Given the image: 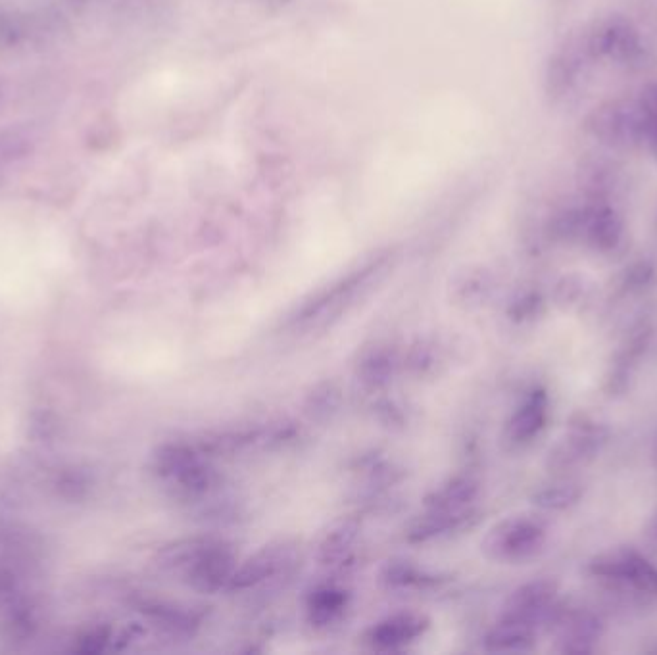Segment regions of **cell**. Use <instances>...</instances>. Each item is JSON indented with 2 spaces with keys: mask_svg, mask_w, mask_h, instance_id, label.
<instances>
[{
  "mask_svg": "<svg viewBox=\"0 0 657 655\" xmlns=\"http://www.w3.org/2000/svg\"><path fill=\"white\" fill-rule=\"evenodd\" d=\"M550 415V400L546 390H531L523 402L513 410L506 423V440L515 448L529 446L533 440L540 437L546 429Z\"/></svg>",
  "mask_w": 657,
  "mask_h": 655,
  "instance_id": "12",
  "label": "cell"
},
{
  "mask_svg": "<svg viewBox=\"0 0 657 655\" xmlns=\"http://www.w3.org/2000/svg\"><path fill=\"white\" fill-rule=\"evenodd\" d=\"M583 70V52L561 49L550 58L546 70V91L554 98L567 97L579 83Z\"/></svg>",
  "mask_w": 657,
  "mask_h": 655,
  "instance_id": "22",
  "label": "cell"
},
{
  "mask_svg": "<svg viewBox=\"0 0 657 655\" xmlns=\"http://www.w3.org/2000/svg\"><path fill=\"white\" fill-rule=\"evenodd\" d=\"M584 50L596 58L631 62L640 54V37L627 20L609 18L588 33Z\"/></svg>",
  "mask_w": 657,
  "mask_h": 655,
  "instance_id": "9",
  "label": "cell"
},
{
  "mask_svg": "<svg viewBox=\"0 0 657 655\" xmlns=\"http://www.w3.org/2000/svg\"><path fill=\"white\" fill-rule=\"evenodd\" d=\"M341 390L333 381H323L316 385L306 398V412L317 421L331 419L339 412L341 406Z\"/></svg>",
  "mask_w": 657,
  "mask_h": 655,
  "instance_id": "25",
  "label": "cell"
},
{
  "mask_svg": "<svg viewBox=\"0 0 657 655\" xmlns=\"http://www.w3.org/2000/svg\"><path fill=\"white\" fill-rule=\"evenodd\" d=\"M350 606V594L337 584H321L308 594L306 615L314 629H331L339 625Z\"/></svg>",
  "mask_w": 657,
  "mask_h": 655,
  "instance_id": "18",
  "label": "cell"
},
{
  "mask_svg": "<svg viewBox=\"0 0 657 655\" xmlns=\"http://www.w3.org/2000/svg\"><path fill=\"white\" fill-rule=\"evenodd\" d=\"M579 235L583 237L584 243L592 246L594 250L611 252L623 239V221L613 208L604 204L584 208L581 212Z\"/></svg>",
  "mask_w": 657,
  "mask_h": 655,
  "instance_id": "14",
  "label": "cell"
},
{
  "mask_svg": "<svg viewBox=\"0 0 657 655\" xmlns=\"http://www.w3.org/2000/svg\"><path fill=\"white\" fill-rule=\"evenodd\" d=\"M481 494V483L469 473H458L448 477L444 483L433 488L425 500V510L462 511L475 508Z\"/></svg>",
  "mask_w": 657,
  "mask_h": 655,
  "instance_id": "17",
  "label": "cell"
},
{
  "mask_svg": "<svg viewBox=\"0 0 657 655\" xmlns=\"http://www.w3.org/2000/svg\"><path fill=\"white\" fill-rule=\"evenodd\" d=\"M114 642L112 631L108 627H93L81 638V646L77 648L83 654H100Z\"/></svg>",
  "mask_w": 657,
  "mask_h": 655,
  "instance_id": "29",
  "label": "cell"
},
{
  "mask_svg": "<svg viewBox=\"0 0 657 655\" xmlns=\"http://www.w3.org/2000/svg\"><path fill=\"white\" fill-rule=\"evenodd\" d=\"M590 573L606 583L657 596V569L633 548H617L590 561Z\"/></svg>",
  "mask_w": 657,
  "mask_h": 655,
  "instance_id": "4",
  "label": "cell"
},
{
  "mask_svg": "<svg viewBox=\"0 0 657 655\" xmlns=\"http://www.w3.org/2000/svg\"><path fill=\"white\" fill-rule=\"evenodd\" d=\"M440 362H442L440 348L429 340H417L410 346L408 354L402 358V365L415 377L433 375Z\"/></svg>",
  "mask_w": 657,
  "mask_h": 655,
  "instance_id": "24",
  "label": "cell"
},
{
  "mask_svg": "<svg viewBox=\"0 0 657 655\" xmlns=\"http://www.w3.org/2000/svg\"><path fill=\"white\" fill-rule=\"evenodd\" d=\"M602 623L596 615L581 611L565 617L560 625V652L563 654H588L600 640Z\"/></svg>",
  "mask_w": 657,
  "mask_h": 655,
  "instance_id": "20",
  "label": "cell"
},
{
  "mask_svg": "<svg viewBox=\"0 0 657 655\" xmlns=\"http://www.w3.org/2000/svg\"><path fill=\"white\" fill-rule=\"evenodd\" d=\"M548 538V525L533 513H517L498 521L483 540L488 559L500 563H521L542 552Z\"/></svg>",
  "mask_w": 657,
  "mask_h": 655,
  "instance_id": "3",
  "label": "cell"
},
{
  "mask_svg": "<svg viewBox=\"0 0 657 655\" xmlns=\"http://www.w3.org/2000/svg\"><path fill=\"white\" fill-rule=\"evenodd\" d=\"M152 467L171 494L187 504H202L221 488L218 469L196 444L168 442L160 446Z\"/></svg>",
  "mask_w": 657,
  "mask_h": 655,
  "instance_id": "2",
  "label": "cell"
},
{
  "mask_svg": "<svg viewBox=\"0 0 657 655\" xmlns=\"http://www.w3.org/2000/svg\"><path fill=\"white\" fill-rule=\"evenodd\" d=\"M556 598H558V584L554 581L538 579L521 584L511 592L502 617L525 621L533 627H538L540 623L552 619Z\"/></svg>",
  "mask_w": 657,
  "mask_h": 655,
  "instance_id": "10",
  "label": "cell"
},
{
  "mask_svg": "<svg viewBox=\"0 0 657 655\" xmlns=\"http://www.w3.org/2000/svg\"><path fill=\"white\" fill-rule=\"evenodd\" d=\"M536 642V627L502 617L500 623L485 636V650L492 654H517L533 650Z\"/></svg>",
  "mask_w": 657,
  "mask_h": 655,
  "instance_id": "21",
  "label": "cell"
},
{
  "mask_svg": "<svg viewBox=\"0 0 657 655\" xmlns=\"http://www.w3.org/2000/svg\"><path fill=\"white\" fill-rule=\"evenodd\" d=\"M488 291L490 283L485 279V275H469L456 283L452 296L463 306H479L487 300Z\"/></svg>",
  "mask_w": 657,
  "mask_h": 655,
  "instance_id": "27",
  "label": "cell"
},
{
  "mask_svg": "<svg viewBox=\"0 0 657 655\" xmlns=\"http://www.w3.org/2000/svg\"><path fill=\"white\" fill-rule=\"evenodd\" d=\"M644 143L650 146V150H652V152H654V154L657 156V123H654V125L648 129Z\"/></svg>",
  "mask_w": 657,
  "mask_h": 655,
  "instance_id": "30",
  "label": "cell"
},
{
  "mask_svg": "<svg viewBox=\"0 0 657 655\" xmlns=\"http://www.w3.org/2000/svg\"><path fill=\"white\" fill-rule=\"evenodd\" d=\"M402 365V358L394 346L387 342H377L365 348L356 364V377L367 390H381L389 387Z\"/></svg>",
  "mask_w": 657,
  "mask_h": 655,
  "instance_id": "15",
  "label": "cell"
},
{
  "mask_svg": "<svg viewBox=\"0 0 657 655\" xmlns=\"http://www.w3.org/2000/svg\"><path fill=\"white\" fill-rule=\"evenodd\" d=\"M137 607L145 615L146 621L171 636H191L202 625V613L193 607L179 606L162 600H143Z\"/></svg>",
  "mask_w": 657,
  "mask_h": 655,
  "instance_id": "16",
  "label": "cell"
},
{
  "mask_svg": "<svg viewBox=\"0 0 657 655\" xmlns=\"http://www.w3.org/2000/svg\"><path fill=\"white\" fill-rule=\"evenodd\" d=\"M608 440V429L590 417L573 421L565 437L550 450L548 467L554 471H571L594 460Z\"/></svg>",
  "mask_w": 657,
  "mask_h": 655,
  "instance_id": "7",
  "label": "cell"
},
{
  "mask_svg": "<svg viewBox=\"0 0 657 655\" xmlns=\"http://www.w3.org/2000/svg\"><path fill=\"white\" fill-rule=\"evenodd\" d=\"M239 561L223 538H218L210 550H206L195 563L181 575L183 581L202 594H216L229 590L233 573Z\"/></svg>",
  "mask_w": 657,
  "mask_h": 655,
  "instance_id": "8",
  "label": "cell"
},
{
  "mask_svg": "<svg viewBox=\"0 0 657 655\" xmlns=\"http://www.w3.org/2000/svg\"><path fill=\"white\" fill-rule=\"evenodd\" d=\"M433 577L425 575L408 561H394L383 573V583L394 590H410V588H421L431 583Z\"/></svg>",
  "mask_w": 657,
  "mask_h": 655,
  "instance_id": "26",
  "label": "cell"
},
{
  "mask_svg": "<svg viewBox=\"0 0 657 655\" xmlns=\"http://www.w3.org/2000/svg\"><path fill=\"white\" fill-rule=\"evenodd\" d=\"M652 534L657 538V517L654 519V525H652Z\"/></svg>",
  "mask_w": 657,
  "mask_h": 655,
  "instance_id": "31",
  "label": "cell"
},
{
  "mask_svg": "<svg viewBox=\"0 0 657 655\" xmlns=\"http://www.w3.org/2000/svg\"><path fill=\"white\" fill-rule=\"evenodd\" d=\"M583 486L563 481L538 488L533 496L536 508L544 511H567L575 508L583 498Z\"/></svg>",
  "mask_w": 657,
  "mask_h": 655,
  "instance_id": "23",
  "label": "cell"
},
{
  "mask_svg": "<svg viewBox=\"0 0 657 655\" xmlns=\"http://www.w3.org/2000/svg\"><path fill=\"white\" fill-rule=\"evenodd\" d=\"M542 306V298L536 292H525L519 298L511 302L510 317L513 321H527L538 316V310Z\"/></svg>",
  "mask_w": 657,
  "mask_h": 655,
  "instance_id": "28",
  "label": "cell"
},
{
  "mask_svg": "<svg viewBox=\"0 0 657 655\" xmlns=\"http://www.w3.org/2000/svg\"><path fill=\"white\" fill-rule=\"evenodd\" d=\"M389 252L377 254L362 266L350 269L346 275L327 285L308 298L289 319V327L294 331L312 333L331 327L348 310H352L360 300H364L371 289L385 277L390 266Z\"/></svg>",
  "mask_w": 657,
  "mask_h": 655,
  "instance_id": "1",
  "label": "cell"
},
{
  "mask_svg": "<svg viewBox=\"0 0 657 655\" xmlns=\"http://www.w3.org/2000/svg\"><path fill=\"white\" fill-rule=\"evenodd\" d=\"M429 625L431 621L421 613H396L365 632V644L375 652H396L417 642Z\"/></svg>",
  "mask_w": 657,
  "mask_h": 655,
  "instance_id": "11",
  "label": "cell"
},
{
  "mask_svg": "<svg viewBox=\"0 0 657 655\" xmlns=\"http://www.w3.org/2000/svg\"><path fill=\"white\" fill-rule=\"evenodd\" d=\"M358 540H360V525L356 521L346 519L333 525L329 533L323 534V538L317 544V561L329 569L344 567L354 556Z\"/></svg>",
  "mask_w": 657,
  "mask_h": 655,
  "instance_id": "19",
  "label": "cell"
},
{
  "mask_svg": "<svg viewBox=\"0 0 657 655\" xmlns=\"http://www.w3.org/2000/svg\"><path fill=\"white\" fill-rule=\"evenodd\" d=\"M477 523V510L446 511L425 510L414 519L406 529V542L410 544H431L435 540L462 533Z\"/></svg>",
  "mask_w": 657,
  "mask_h": 655,
  "instance_id": "13",
  "label": "cell"
},
{
  "mask_svg": "<svg viewBox=\"0 0 657 655\" xmlns=\"http://www.w3.org/2000/svg\"><path fill=\"white\" fill-rule=\"evenodd\" d=\"M588 131L602 145L623 148L644 141L646 125L636 106L606 102L588 116Z\"/></svg>",
  "mask_w": 657,
  "mask_h": 655,
  "instance_id": "6",
  "label": "cell"
},
{
  "mask_svg": "<svg viewBox=\"0 0 657 655\" xmlns=\"http://www.w3.org/2000/svg\"><path fill=\"white\" fill-rule=\"evenodd\" d=\"M296 548L291 542H271L268 546L260 548L256 554L244 559L237 565L229 590L233 592H246L258 588L262 584L275 581L279 577L289 575L296 565Z\"/></svg>",
  "mask_w": 657,
  "mask_h": 655,
  "instance_id": "5",
  "label": "cell"
}]
</instances>
